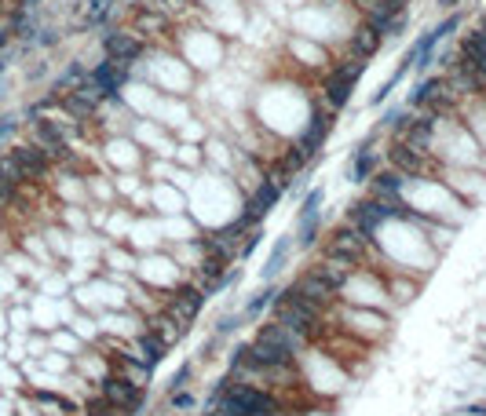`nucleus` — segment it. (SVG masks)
<instances>
[{"label": "nucleus", "instance_id": "obj_1", "mask_svg": "<svg viewBox=\"0 0 486 416\" xmlns=\"http://www.w3.org/2000/svg\"><path fill=\"white\" fill-rule=\"evenodd\" d=\"M377 241L373 238H366V234H358L351 223L344 219L340 227H333L329 230V241H325V255H337L340 263H348V267H362L366 263V255H370V248H373Z\"/></svg>", "mask_w": 486, "mask_h": 416}, {"label": "nucleus", "instance_id": "obj_2", "mask_svg": "<svg viewBox=\"0 0 486 416\" xmlns=\"http://www.w3.org/2000/svg\"><path fill=\"white\" fill-rule=\"evenodd\" d=\"M205 289L201 285H194V281H187V285H176V289H168L165 296H161V310L168 314V318H176L183 329H191L194 322H198V314L205 310Z\"/></svg>", "mask_w": 486, "mask_h": 416}, {"label": "nucleus", "instance_id": "obj_3", "mask_svg": "<svg viewBox=\"0 0 486 416\" xmlns=\"http://www.w3.org/2000/svg\"><path fill=\"white\" fill-rule=\"evenodd\" d=\"M340 296H344L351 307H370V310H384V307H388V289H384V281H380L373 270H362V267L351 270V278L344 281Z\"/></svg>", "mask_w": 486, "mask_h": 416}, {"label": "nucleus", "instance_id": "obj_4", "mask_svg": "<svg viewBox=\"0 0 486 416\" xmlns=\"http://www.w3.org/2000/svg\"><path fill=\"white\" fill-rule=\"evenodd\" d=\"M99 398L117 412V416H136L143 409V387L125 376H117V372H106L99 380Z\"/></svg>", "mask_w": 486, "mask_h": 416}, {"label": "nucleus", "instance_id": "obj_5", "mask_svg": "<svg viewBox=\"0 0 486 416\" xmlns=\"http://www.w3.org/2000/svg\"><path fill=\"white\" fill-rule=\"evenodd\" d=\"M362 70H366V62H358L348 55V62H340V66H333L329 77H325V106L333 113H340L348 103H351V91L362 77Z\"/></svg>", "mask_w": 486, "mask_h": 416}, {"label": "nucleus", "instance_id": "obj_6", "mask_svg": "<svg viewBox=\"0 0 486 416\" xmlns=\"http://www.w3.org/2000/svg\"><path fill=\"white\" fill-rule=\"evenodd\" d=\"M388 161H391V168H399L406 179H428L432 172H442V161H439L435 153L413 150L410 143H399V139H391Z\"/></svg>", "mask_w": 486, "mask_h": 416}, {"label": "nucleus", "instance_id": "obj_7", "mask_svg": "<svg viewBox=\"0 0 486 416\" xmlns=\"http://www.w3.org/2000/svg\"><path fill=\"white\" fill-rule=\"evenodd\" d=\"M395 219V208L391 205H384V201H377V198H358L351 208H348V223L358 230V234H366V238H377L388 223Z\"/></svg>", "mask_w": 486, "mask_h": 416}, {"label": "nucleus", "instance_id": "obj_8", "mask_svg": "<svg viewBox=\"0 0 486 416\" xmlns=\"http://www.w3.org/2000/svg\"><path fill=\"white\" fill-rule=\"evenodd\" d=\"M457 22H461L457 15H446V19H442L435 29H428V34H424V37H420V41H417L410 51H406L410 66H413V73H424V70H428L432 62L439 59V44L450 37V29H457Z\"/></svg>", "mask_w": 486, "mask_h": 416}, {"label": "nucleus", "instance_id": "obj_9", "mask_svg": "<svg viewBox=\"0 0 486 416\" xmlns=\"http://www.w3.org/2000/svg\"><path fill=\"white\" fill-rule=\"evenodd\" d=\"M289 190V183L285 179H278V176H267V179H260L256 186H253V194H249V201H245V215L253 227H260V223L270 215V208H275L278 201H282V194Z\"/></svg>", "mask_w": 486, "mask_h": 416}, {"label": "nucleus", "instance_id": "obj_10", "mask_svg": "<svg viewBox=\"0 0 486 416\" xmlns=\"http://www.w3.org/2000/svg\"><path fill=\"white\" fill-rule=\"evenodd\" d=\"M139 55H143V37H136L132 29H110V34H103V59L117 62L125 70H136Z\"/></svg>", "mask_w": 486, "mask_h": 416}, {"label": "nucleus", "instance_id": "obj_11", "mask_svg": "<svg viewBox=\"0 0 486 416\" xmlns=\"http://www.w3.org/2000/svg\"><path fill=\"white\" fill-rule=\"evenodd\" d=\"M366 186H370V198L391 205L395 215H399V208H403V201H406V186H410V179H406L399 168H380Z\"/></svg>", "mask_w": 486, "mask_h": 416}, {"label": "nucleus", "instance_id": "obj_12", "mask_svg": "<svg viewBox=\"0 0 486 416\" xmlns=\"http://www.w3.org/2000/svg\"><path fill=\"white\" fill-rule=\"evenodd\" d=\"M344 329L355 333L358 340H380L388 333V318L384 310H370V307H344Z\"/></svg>", "mask_w": 486, "mask_h": 416}, {"label": "nucleus", "instance_id": "obj_13", "mask_svg": "<svg viewBox=\"0 0 486 416\" xmlns=\"http://www.w3.org/2000/svg\"><path fill=\"white\" fill-rule=\"evenodd\" d=\"M88 81L99 88V95H103L106 103H117V99H121V88L132 81V70H125V66H117V62L103 59V62H96V70H88Z\"/></svg>", "mask_w": 486, "mask_h": 416}, {"label": "nucleus", "instance_id": "obj_14", "mask_svg": "<svg viewBox=\"0 0 486 416\" xmlns=\"http://www.w3.org/2000/svg\"><path fill=\"white\" fill-rule=\"evenodd\" d=\"M333 113L329 106H318V110H311V117H308V124H303V132H300V139H296V150H303L308 153V161L322 150V143H325V136L333 132Z\"/></svg>", "mask_w": 486, "mask_h": 416}, {"label": "nucleus", "instance_id": "obj_15", "mask_svg": "<svg viewBox=\"0 0 486 416\" xmlns=\"http://www.w3.org/2000/svg\"><path fill=\"white\" fill-rule=\"evenodd\" d=\"M11 157H15V165L22 168V176H26V183H41L55 165L48 161V153L41 150V146H34V143H15L11 150H8Z\"/></svg>", "mask_w": 486, "mask_h": 416}, {"label": "nucleus", "instance_id": "obj_16", "mask_svg": "<svg viewBox=\"0 0 486 416\" xmlns=\"http://www.w3.org/2000/svg\"><path fill=\"white\" fill-rule=\"evenodd\" d=\"M377 172H380V153H377L373 139H362L348 157V179L351 183H370Z\"/></svg>", "mask_w": 486, "mask_h": 416}, {"label": "nucleus", "instance_id": "obj_17", "mask_svg": "<svg viewBox=\"0 0 486 416\" xmlns=\"http://www.w3.org/2000/svg\"><path fill=\"white\" fill-rule=\"evenodd\" d=\"M457 55L465 66H472L482 81H486V29L482 26H475V29H468V34L461 37V44H457Z\"/></svg>", "mask_w": 486, "mask_h": 416}, {"label": "nucleus", "instance_id": "obj_18", "mask_svg": "<svg viewBox=\"0 0 486 416\" xmlns=\"http://www.w3.org/2000/svg\"><path fill=\"white\" fill-rule=\"evenodd\" d=\"M128 350H132V358H136V362H143L150 372H154V369L165 362V355H168L165 343H161L154 333H150V329H139V333L128 340Z\"/></svg>", "mask_w": 486, "mask_h": 416}, {"label": "nucleus", "instance_id": "obj_19", "mask_svg": "<svg viewBox=\"0 0 486 416\" xmlns=\"http://www.w3.org/2000/svg\"><path fill=\"white\" fill-rule=\"evenodd\" d=\"M143 329H150V333H154V336H158V340L165 343V350H172V347H176L179 340H183V336H187V329H183V325H179V322H176V318H168V314H165L161 307H158L154 314H150V318H146V322H143Z\"/></svg>", "mask_w": 486, "mask_h": 416}, {"label": "nucleus", "instance_id": "obj_20", "mask_svg": "<svg viewBox=\"0 0 486 416\" xmlns=\"http://www.w3.org/2000/svg\"><path fill=\"white\" fill-rule=\"evenodd\" d=\"M322 234V212L311 208H296V227H293V245L296 248H311Z\"/></svg>", "mask_w": 486, "mask_h": 416}, {"label": "nucleus", "instance_id": "obj_21", "mask_svg": "<svg viewBox=\"0 0 486 416\" xmlns=\"http://www.w3.org/2000/svg\"><path fill=\"white\" fill-rule=\"evenodd\" d=\"M293 234H285V238H278L275 241V248H270V255H267V263H263V285H270L282 270H285V263H289V255H293Z\"/></svg>", "mask_w": 486, "mask_h": 416}, {"label": "nucleus", "instance_id": "obj_22", "mask_svg": "<svg viewBox=\"0 0 486 416\" xmlns=\"http://www.w3.org/2000/svg\"><path fill=\"white\" fill-rule=\"evenodd\" d=\"M380 34L373 26H362V29H355V34L348 37V48H351V59H358V62H366L370 55H377V48H380Z\"/></svg>", "mask_w": 486, "mask_h": 416}, {"label": "nucleus", "instance_id": "obj_23", "mask_svg": "<svg viewBox=\"0 0 486 416\" xmlns=\"http://www.w3.org/2000/svg\"><path fill=\"white\" fill-rule=\"evenodd\" d=\"M275 285H263V289H256L249 300H245V307H241V318H260L263 314V307H270V300H275Z\"/></svg>", "mask_w": 486, "mask_h": 416}, {"label": "nucleus", "instance_id": "obj_24", "mask_svg": "<svg viewBox=\"0 0 486 416\" xmlns=\"http://www.w3.org/2000/svg\"><path fill=\"white\" fill-rule=\"evenodd\" d=\"M19 190H22V186H15L4 172H0V212H8V208L19 201Z\"/></svg>", "mask_w": 486, "mask_h": 416}, {"label": "nucleus", "instance_id": "obj_25", "mask_svg": "<svg viewBox=\"0 0 486 416\" xmlns=\"http://www.w3.org/2000/svg\"><path fill=\"white\" fill-rule=\"evenodd\" d=\"M0 172H4V176H8V179H11L15 186H26V176H22V168L15 165V157H11L8 150L0 153Z\"/></svg>", "mask_w": 486, "mask_h": 416}, {"label": "nucleus", "instance_id": "obj_26", "mask_svg": "<svg viewBox=\"0 0 486 416\" xmlns=\"http://www.w3.org/2000/svg\"><path fill=\"white\" fill-rule=\"evenodd\" d=\"M191 372H194V365H191V362H187V365H179V369L172 372V380L165 383V391H168V395L183 391V387H187V380H191Z\"/></svg>", "mask_w": 486, "mask_h": 416}, {"label": "nucleus", "instance_id": "obj_27", "mask_svg": "<svg viewBox=\"0 0 486 416\" xmlns=\"http://www.w3.org/2000/svg\"><path fill=\"white\" fill-rule=\"evenodd\" d=\"M241 322H245L241 314H227V318H220V322H216V336H220V340H223V336H231Z\"/></svg>", "mask_w": 486, "mask_h": 416}, {"label": "nucleus", "instance_id": "obj_28", "mask_svg": "<svg viewBox=\"0 0 486 416\" xmlns=\"http://www.w3.org/2000/svg\"><path fill=\"white\" fill-rule=\"evenodd\" d=\"M194 405H198L194 391H176L172 395V409H194Z\"/></svg>", "mask_w": 486, "mask_h": 416}, {"label": "nucleus", "instance_id": "obj_29", "mask_svg": "<svg viewBox=\"0 0 486 416\" xmlns=\"http://www.w3.org/2000/svg\"><path fill=\"white\" fill-rule=\"evenodd\" d=\"M453 416H486V402H475V405H461Z\"/></svg>", "mask_w": 486, "mask_h": 416}, {"label": "nucleus", "instance_id": "obj_30", "mask_svg": "<svg viewBox=\"0 0 486 416\" xmlns=\"http://www.w3.org/2000/svg\"><path fill=\"white\" fill-rule=\"evenodd\" d=\"M15 128H19V121H15V117H0V143H4V139L15 132Z\"/></svg>", "mask_w": 486, "mask_h": 416}, {"label": "nucleus", "instance_id": "obj_31", "mask_svg": "<svg viewBox=\"0 0 486 416\" xmlns=\"http://www.w3.org/2000/svg\"><path fill=\"white\" fill-rule=\"evenodd\" d=\"M8 41H11V29H0V51L8 48Z\"/></svg>", "mask_w": 486, "mask_h": 416}, {"label": "nucleus", "instance_id": "obj_32", "mask_svg": "<svg viewBox=\"0 0 486 416\" xmlns=\"http://www.w3.org/2000/svg\"><path fill=\"white\" fill-rule=\"evenodd\" d=\"M453 4H457V0H439V8H453Z\"/></svg>", "mask_w": 486, "mask_h": 416}]
</instances>
